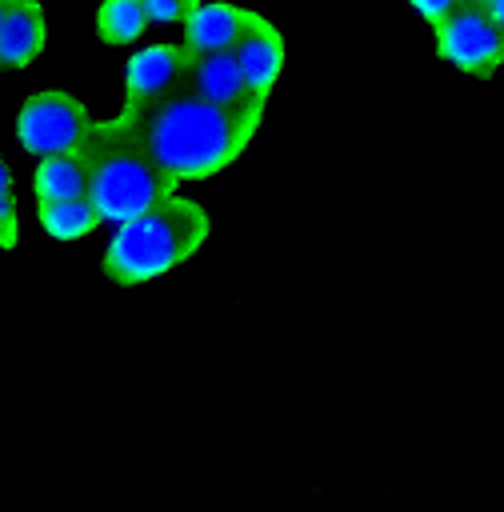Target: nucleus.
<instances>
[{
    "mask_svg": "<svg viewBox=\"0 0 504 512\" xmlns=\"http://www.w3.org/2000/svg\"><path fill=\"white\" fill-rule=\"evenodd\" d=\"M116 116L136 132V140L148 148V156L160 164L164 176L188 184L232 168L252 144L264 108H220L196 96L188 84H180L156 104Z\"/></svg>",
    "mask_w": 504,
    "mask_h": 512,
    "instance_id": "obj_1",
    "label": "nucleus"
},
{
    "mask_svg": "<svg viewBox=\"0 0 504 512\" xmlns=\"http://www.w3.org/2000/svg\"><path fill=\"white\" fill-rule=\"evenodd\" d=\"M208 232H212L208 208L180 192H168L156 204H148L144 212H136L112 228L100 268L112 284L136 288V284H148V280L168 276L172 268L188 264L208 244Z\"/></svg>",
    "mask_w": 504,
    "mask_h": 512,
    "instance_id": "obj_2",
    "label": "nucleus"
},
{
    "mask_svg": "<svg viewBox=\"0 0 504 512\" xmlns=\"http://www.w3.org/2000/svg\"><path fill=\"white\" fill-rule=\"evenodd\" d=\"M88 156H92L88 200L96 204L104 224H120L180 188L172 176L160 172V164L148 156V148L120 116L96 124L88 140Z\"/></svg>",
    "mask_w": 504,
    "mask_h": 512,
    "instance_id": "obj_3",
    "label": "nucleus"
},
{
    "mask_svg": "<svg viewBox=\"0 0 504 512\" xmlns=\"http://www.w3.org/2000/svg\"><path fill=\"white\" fill-rule=\"evenodd\" d=\"M432 44L436 56L464 76H488L504 64V24L484 0H460L448 16H440L432 24Z\"/></svg>",
    "mask_w": 504,
    "mask_h": 512,
    "instance_id": "obj_4",
    "label": "nucleus"
},
{
    "mask_svg": "<svg viewBox=\"0 0 504 512\" xmlns=\"http://www.w3.org/2000/svg\"><path fill=\"white\" fill-rule=\"evenodd\" d=\"M100 120H92L88 104L72 92H60V88H48V92H36L20 104L16 112V144L28 152V156H52V152H68V148H80L92 140Z\"/></svg>",
    "mask_w": 504,
    "mask_h": 512,
    "instance_id": "obj_5",
    "label": "nucleus"
},
{
    "mask_svg": "<svg viewBox=\"0 0 504 512\" xmlns=\"http://www.w3.org/2000/svg\"><path fill=\"white\" fill-rule=\"evenodd\" d=\"M188 64H192V48L180 40H160V44H144L128 56L124 64V104L120 112H136V108H148L156 104L160 96L176 92L188 76Z\"/></svg>",
    "mask_w": 504,
    "mask_h": 512,
    "instance_id": "obj_6",
    "label": "nucleus"
},
{
    "mask_svg": "<svg viewBox=\"0 0 504 512\" xmlns=\"http://www.w3.org/2000/svg\"><path fill=\"white\" fill-rule=\"evenodd\" d=\"M236 60H240V72H244V84L252 96L268 100L276 80L284 76V60H288V48H284V32L256 12V20L248 24V32L236 40Z\"/></svg>",
    "mask_w": 504,
    "mask_h": 512,
    "instance_id": "obj_7",
    "label": "nucleus"
},
{
    "mask_svg": "<svg viewBox=\"0 0 504 512\" xmlns=\"http://www.w3.org/2000/svg\"><path fill=\"white\" fill-rule=\"evenodd\" d=\"M184 84L196 96H204V100H212L220 108H268V100L248 92L240 60H236L232 48H224V52H192Z\"/></svg>",
    "mask_w": 504,
    "mask_h": 512,
    "instance_id": "obj_8",
    "label": "nucleus"
},
{
    "mask_svg": "<svg viewBox=\"0 0 504 512\" xmlns=\"http://www.w3.org/2000/svg\"><path fill=\"white\" fill-rule=\"evenodd\" d=\"M252 20H256V12L244 4L200 0L180 28H184V44L192 52H224V48H236V40L248 32Z\"/></svg>",
    "mask_w": 504,
    "mask_h": 512,
    "instance_id": "obj_9",
    "label": "nucleus"
},
{
    "mask_svg": "<svg viewBox=\"0 0 504 512\" xmlns=\"http://www.w3.org/2000/svg\"><path fill=\"white\" fill-rule=\"evenodd\" d=\"M48 44V20L36 0H12L0 24V72L28 68Z\"/></svg>",
    "mask_w": 504,
    "mask_h": 512,
    "instance_id": "obj_10",
    "label": "nucleus"
},
{
    "mask_svg": "<svg viewBox=\"0 0 504 512\" xmlns=\"http://www.w3.org/2000/svg\"><path fill=\"white\" fill-rule=\"evenodd\" d=\"M88 180H92L88 144L68 148V152L40 156L36 168H32V192H36V200H72V196H88Z\"/></svg>",
    "mask_w": 504,
    "mask_h": 512,
    "instance_id": "obj_11",
    "label": "nucleus"
},
{
    "mask_svg": "<svg viewBox=\"0 0 504 512\" xmlns=\"http://www.w3.org/2000/svg\"><path fill=\"white\" fill-rule=\"evenodd\" d=\"M36 220L44 228V236L52 240H84L88 232H96L104 220L96 212V204L88 196H72V200H36Z\"/></svg>",
    "mask_w": 504,
    "mask_h": 512,
    "instance_id": "obj_12",
    "label": "nucleus"
},
{
    "mask_svg": "<svg viewBox=\"0 0 504 512\" xmlns=\"http://www.w3.org/2000/svg\"><path fill=\"white\" fill-rule=\"evenodd\" d=\"M148 24L152 20L144 12V0H100V8H96V36L112 48L136 44Z\"/></svg>",
    "mask_w": 504,
    "mask_h": 512,
    "instance_id": "obj_13",
    "label": "nucleus"
},
{
    "mask_svg": "<svg viewBox=\"0 0 504 512\" xmlns=\"http://www.w3.org/2000/svg\"><path fill=\"white\" fill-rule=\"evenodd\" d=\"M20 244V216H16V188H12V172L0 156V248L12 252Z\"/></svg>",
    "mask_w": 504,
    "mask_h": 512,
    "instance_id": "obj_14",
    "label": "nucleus"
},
{
    "mask_svg": "<svg viewBox=\"0 0 504 512\" xmlns=\"http://www.w3.org/2000/svg\"><path fill=\"white\" fill-rule=\"evenodd\" d=\"M196 4L200 0H144V12L152 24H184Z\"/></svg>",
    "mask_w": 504,
    "mask_h": 512,
    "instance_id": "obj_15",
    "label": "nucleus"
},
{
    "mask_svg": "<svg viewBox=\"0 0 504 512\" xmlns=\"http://www.w3.org/2000/svg\"><path fill=\"white\" fill-rule=\"evenodd\" d=\"M456 4H460V0H408V8H412L420 20H428V24H436L440 16H448Z\"/></svg>",
    "mask_w": 504,
    "mask_h": 512,
    "instance_id": "obj_16",
    "label": "nucleus"
},
{
    "mask_svg": "<svg viewBox=\"0 0 504 512\" xmlns=\"http://www.w3.org/2000/svg\"><path fill=\"white\" fill-rule=\"evenodd\" d=\"M484 4H488V12H492L500 24H504V0H484Z\"/></svg>",
    "mask_w": 504,
    "mask_h": 512,
    "instance_id": "obj_17",
    "label": "nucleus"
},
{
    "mask_svg": "<svg viewBox=\"0 0 504 512\" xmlns=\"http://www.w3.org/2000/svg\"><path fill=\"white\" fill-rule=\"evenodd\" d=\"M8 4H12V0H0V24H4V16H8Z\"/></svg>",
    "mask_w": 504,
    "mask_h": 512,
    "instance_id": "obj_18",
    "label": "nucleus"
}]
</instances>
